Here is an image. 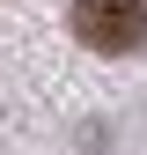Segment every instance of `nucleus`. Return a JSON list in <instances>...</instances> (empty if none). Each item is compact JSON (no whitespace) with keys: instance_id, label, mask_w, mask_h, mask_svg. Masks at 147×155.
Masks as SVG:
<instances>
[{"instance_id":"1","label":"nucleus","mask_w":147,"mask_h":155,"mask_svg":"<svg viewBox=\"0 0 147 155\" xmlns=\"http://www.w3.org/2000/svg\"><path fill=\"white\" fill-rule=\"evenodd\" d=\"M66 30L88 52H140L147 45V0H74Z\"/></svg>"}]
</instances>
